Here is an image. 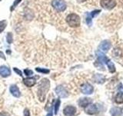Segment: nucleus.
I'll return each instance as SVG.
<instances>
[{
	"label": "nucleus",
	"instance_id": "25",
	"mask_svg": "<svg viewBox=\"0 0 123 116\" xmlns=\"http://www.w3.org/2000/svg\"><path fill=\"white\" fill-rule=\"evenodd\" d=\"M95 77H96V80L95 81H97L98 83H100V81L99 80H101V83L102 82H103V78H102V77L101 76V75H98V74H97L95 76Z\"/></svg>",
	"mask_w": 123,
	"mask_h": 116
},
{
	"label": "nucleus",
	"instance_id": "3",
	"mask_svg": "<svg viewBox=\"0 0 123 116\" xmlns=\"http://www.w3.org/2000/svg\"><path fill=\"white\" fill-rule=\"evenodd\" d=\"M52 6L53 9H55L57 12H64L66 9V3L64 0H52Z\"/></svg>",
	"mask_w": 123,
	"mask_h": 116
},
{
	"label": "nucleus",
	"instance_id": "17",
	"mask_svg": "<svg viewBox=\"0 0 123 116\" xmlns=\"http://www.w3.org/2000/svg\"><path fill=\"white\" fill-rule=\"evenodd\" d=\"M110 113L111 116H120L122 114V110H121V108L115 107L110 110Z\"/></svg>",
	"mask_w": 123,
	"mask_h": 116
},
{
	"label": "nucleus",
	"instance_id": "4",
	"mask_svg": "<svg viewBox=\"0 0 123 116\" xmlns=\"http://www.w3.org/2000/svg\"><path fill=\"white\" fill-rule=\"evenodd\" d=\"M55 93L59 97V98H67L68 96V92L67 91V90L65 89L63 86H58L56 88H55Z\"/></svg>",
	"mask_w": 123,
	"mask_h": 116
},
{
	"label": "nucleus",
	"instance_id": "2",
	"mask_svg": "<svg viewBox=\"0 0 123 116\" xmlns=\"http://www.w3.org/2000/svg\"><path fill=\"white\" fill-rule=\"evenodd\" d=\"M66 22L69 26L73 28L78 27L80 25V17L75 13H70L66 17Z\"/></svg>",
	"mask_w": 123,
	"mask_h": 116
},
{
	"label": "nucleus",
	"instance_id": "10",
	"mask_svg": "<svg viewBox=\"0 0 123 116\" xmlns=\"http://www.w3.org/2000/svg\"><path fill=\"white\" fill-rule=\"evenodd\" d=\"M98 48H99V50H101V51L103 52V53L108 52V50H109L111 48V44H110V42L108 41V40H104V41H102L101 44H100Z\"/></svg>",
	"mask_w": 123,
	"mask_h": 116
},
{
	"label": "nucleus",
	"instance_id": "14",
	"mask_svg": "<svg viewBox=\"0 0 123 116\" xmlns=\"http://www.w3.org/2000/svg\"><path fill=\"white\" fill-rule=\"evenodd\" d=\"M23 83L25 85L26 87H31L34 86L35 84L36 83V80L35 77H28L26 78L23 79Z\"/></svg>",
	"mask_w": 123,
	"mask_h": 116
},
{
	"label": "nucleus",
	"instance_id": "13",
	"mask_svg": "<svg viewBox=\"0 0 123 116\" xmlns=\"http://www.w3.org/2000/svg\"><path fill=\"white\" fill-rule=\"evenodd\" d=\"M92 100L91 98H80L79 100V105L82 108H86L87 106L89 105L90 104H92Z\"/></svg>",
	"mask_w": 123,
	"mask_h": 116
},
{
	"label": "nucleus",
	"instance_id": "30",
	"mask_svg": "<svg viewBox=\"0 0 123 116\" xmlns=\"http://www.w3.org/2000/svg\"><path fill=\"white\" fill-rule=\"evenodd\" d=\"M46 116H52V114L51 113V112H50V113L47 114V115H46Z\"/></svg>",
	"mask_w": 123,
	"mask_h": 116
},
{
	"label": "nucleus",
	"instance_id": "1",
	"mask_svg": "<svg viewBox=\"0 0 123 116\" xmlns=\"http://www.w3.org/2000/svg\"><path fill=\"white\" fill-rule=\"evenodd\" d=\"M49 87H50V82L46 78L42 79L39 82V84H38V97L41 102H43L45 101L46 94H47V92L49 90Z\"/></svg>",
	"mask_w": 123,
	"mask_h": 116
},
{
	"label": "nucleus",
	"instance_id": "7",
	"mask_svg": "<svg viewBox=\"0 0 123 116\" xmlns=\"http://www.w3.org/2000/svg\"><path fill=\"white\" fill-rule=\"evenodd\" d=\"M76 113V108L72 105H68L63 109V114L65 116H74Z\"/></svg>",
	"mask_w": 123,
	"mask_h": 116
},
{
	"label": "nucleus",
	"instance_id": "11",
	"mask_svg": "<svg viewBox=\"0 0 123 116\" xmlns=\"http://www.w3.org/2000/svg\"><path fill=\"white\" fill-rule=\"evenodd\" d=\"M85 110H86V112L88 115H94L98 112V107L96 104H90L88 106L85 108Z\"/></svg>",
	"mask_w": 123,
	"mask_h": 116
},
{
	"label": "nucleus",
	"instance_id": "29",
	"mask_svg": "<svg viewBox=\"0 0 123 116\" xmlns=\"http://www.w3.org/2000/svg\"><path fill=\"white\" fill-rule=\"evenodd\" d=\"M0 58H2V59H3V60H6L5 54H4L2 51H0Z\"/></svg>",
	"mask_w": 123,
	"mask_h": 116
},
{
	"label": "nucleus",
	"instance_id": "8",
	"mask_svg": "<svg viewBox=\"0 0 123 116\" xmlns=\"http://www.w3.org/2000/svg\"><path fill=\"white\" fill-rule=\"evenodd\" d=\"M96 56H97L98 62H100L101 64H107V62L109 60V58L105 55V53L99 50H97V52H96Z\"/></svg>",
	"mask_w": 123,
	"mask_h": 116
},
{
	"label": "nucleus",
	"instance_id": "15",
	"mask_svg": "<svg viewBox=\"0 0 123 116\" xmlns=\"http://www.w3.org/2000/svg\"><path fill=\"white\" fill-rule=\"evenodd\" d=\"M11 75L10 69L6 66H1L0 67V76L2 77H7Z\"/></svg>",
	"mask_w": 123,
	"mask_h": 116
},
{
	"label": "nucleus",
	"instance_id": "24",
	"mask_svg": "<svg viewBox=\"0 0 123 116\" xmlns=\"http://www.w3.org/2000/svg\"><path fill=\"white\" fill-rule=\"evenodd\" d=\"M13 71L17 73L18 75H19L20 77H22V71H20L19 69H18L17 67H14L13 68Z\"/></svg>",
	"mask_w": 123,
	"mask_h": 116
},
{
	"label": "nucleus",
	"instance_id": "28",
	"mask_svg": "<svg viewBox=\"0 0 123 116\" xmlns=\"http://www.w3.org/2000/svg\"><path fill=\"white\" fill-rule=\"evenodd\" d=\"M0 116H10V115L8 113V112L3 111V112H1V113H0Z\"/></svg>",
	"mask_w": 123,
	"mask_h": 116
},
{
	"label": "nucleus",
	"instance_id": "23",
	"mask_svg": "<svg viewBox=\"0 0 123 116\" xmlns=\"http://www.w3.org/2000/svg\"><path fill=\"white\" fill-rule=\"evenodd\" d=\"M7 42L9 44H12V35L11 33H9L7 35Z\"/></svg>",
	"mask_w": 123,
	"mask_h": 116
},
{
	"label": "nucleus",
	"instance_id": "9",
	"mask_svg": "<svg viewBox=\"0 0 123 116\" xmlns=\"http://www.w3.org/2000/svg\"><path fill=\"white\" fill-rule=\"evenodd\" d=\"M115 102L118 104L123 103V86L121 84L118 87V91L116 96H115Z\"/></svg>",
	"mask_w": 123,
	"mask_h": 116
},
{
	"label": "nucleus",
	"instance_id": "32",
	"mask_svg": "<svg viewBox=\"0 0 123 116\" xmlns=\"http://www.w3.org/2000/svg\"><path fill=\"white\" fill-rule=\"evenodd\" d=\"M0 1H1V0H0Z\"/></svg>",
	"mask_w": 123,
	"mask_h": 116
},
{
	"label": "nucleus",
	"instance_id": "26",
	"mask_svg": "<svg viewBox=\"0 0 123 116\" xmlns=\"http://www.w3.org/2000/svg\"><path fill=\"white\" fill-rule=\"evenodd\" d=\"M20 2H21V0H15V1L14 2V3H13V5H12V7L11 8V10H12V9H13V8H15V6H16Z\"/></svg>",
	"mask_w": 123,
	"mask_h": 116
},
{
	"label": "nucleus",
	"instance_id": "16",
	"mask_svg": "<svg viewBox=\"0 0 123 116\" xmlns=\"http://www.w3.org/2000/svg\"><path fill=\"white\" fill-rule=\"evenodd\" d=\"M99 13H100V10H95V11H92L90 13H87V15H86V22L88 26H91L92 18L95 17V15H98Z\"/></svg>",
	"mask_w": 123,
	"mask_h": 116
},
{
	"label": "nucleus",
	"instance_id": "22",
	"mask_svg": "<svg viewBox=\"0 0 123 116\" xmlns=\"http://www.w3.org/2000/svg\"><path fill=\"white\" fill-rule=\"evenodd\" d=\"M24 73L26 77H30L33 75V71L30 69H25L24 70Z\"/></svg>",
	"mask_w": 123,
	"mask_h": 116
},
{
	"label": "nucleus",
	"instance_id": "5",
	"mask_svg": "<svg viewBox=\"0 0 123 116\" xmlns=\"http://www.w3.org/2000/svg\"><path fill=\"white\" fill-rule=\"evenodd\" d=\"M81 91L84 94H91L93 93L94 88L92 87V85H91L88 83H86L83 85H82L81 87Z\"/></svg>",
	"mask_w": 123,
	"mask_h": 116
},
{
	"label": "nucleus",
	"instance_id": "21",
	"mask_svg": "<svg viewBox=\"0 0 123 116\" xmlns=\"http://www.w3.org/2000/svg\"><path fill=\"white\" fill-rule=\"evenodd\" d=\"M6 27V21H5V20L0 21V33L5 29Z\"/></svg>",
	"mask_w": 123,
	"mask_h": 116
},
{
	"label": "nucleus",
	"instance_id": "31",
	"mask_svg": "<svg viewBox=\"0 0 123 116\" xmlns=\"http://www.w3.org/2000/svg\"><path fill=\"white\" fill-rule=\"evenodd\" d=\"M122 113H123V108H122Z\"/></svg>",
	"mask_w": 123,
	"mask_h": 116
},
{
	"label": "nucleus",
	"instance_id": "12",
	"mask_svg": "<svg viewBox=\"0 0 123 116\" xmlns=\"http://www.w3.org/2000/svg\"><path fill=\"white\" fill-rule=\"evenodd\" d=\"M9 91H10V93L12 94V95L15 97V98H19V97L21 96V92L19 91L18 87H17V85H15V84L11 85Z\"/></svg>",
	"mask_w": 123,
	"mask_h": 116
},
{
	"label": "nucleus",
	"instance_id": "19",
	"mask_svg": "<svg viewBox=\"0 0 123 116\" xmlns=\"http://www.w3.org/2000/svg\"><path fill=\"white\" fill-rule=\"evenodd\" d=\"M36 71L38 73H45V74H46V73H49L50 72L49 70L48 69H45V68H40V67H37L36 68Z\"/></svg>",
	"mask_w": 123,
	"mask_h": 116
},
{
	"label": "nucleus",
	"instance_id": "27",
	"mask_svg": "<svg viewBox=\"0 0 123 116\" xmlns=\"http://www.w3.org/2000/svg\"><path fill=\"white\" fill-rule=\"evenodd\" d=\"M24 116H30V112H29V109L24 110Z\"/></svg>",
	"mask_w": 123,
	"mask_h": 116
},
{
	"label": "nucleus",
	"instance_id": "18",
	"mask_svg": "<svg viewBox=\"0 0 123 116\" xmlns=\"http://www.w3.org/2000/svg\"><path fill=\"white\" fill-rule=\"evenodd\" d=\"M107 66H108V67H109V71L111 72V73H114L115 71V65H114V64L111 62L110 60L107 62Z\"/></svg>",
	"mask_w": 123,
	"mask_h": 116
},
{
	"label": "nucleus",
	"instance_id": "6",
	"mask_svg": "<svg viewBox=\"0 0 123 116\" xmlns=\"http://www.w3.org/2000/svg\"><path fill=\"white\" fill-rule=\"evenodd\" d=\"M115 0H102L101 5L103 8L106 9H111L115 6Z\"/></svg>",
	"mask_w": 123,
	"mask_h": 116
},
{
	"label": "nucleus",
	"instance_id": "20",
	"mask_svg": "<svg viewBox=\"0 0 123 116\" xmlns=\"http://www.w3.org/2000/svg\"><path fill=\"white\" fill-rule=\"evenodd\" d=\"M60 103H61V101L60 99H57L55 104V114L57 115L58 114V111H59V108L60 106Z\"/></svg>",
	"mask_w": 123,
	"mask_h": 116
}]
</instances>
